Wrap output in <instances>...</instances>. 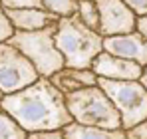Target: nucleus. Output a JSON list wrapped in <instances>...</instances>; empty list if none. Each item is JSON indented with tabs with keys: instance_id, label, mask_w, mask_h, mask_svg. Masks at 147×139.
<instances>
[{
	"instance_id": "nucleus-12",
	"label": "nucleus",
	"mask_w": 147,
	"mask_h": 139,
	"mask_svg": "<svg viewBox=\"0 0 147 139\" xmlns=\"http://www.w3.org/2000/svg\"><path fill=\"white\" fill-rule=\"evenodd\" d=\"M66 139H127L125 129H105V127H94L72 121L64 127Z\"/></svg>"
},
{
	"instance_id": "nucleus-11",
	"label": "nucleus",
	"mask_w": 147,
	"mask_h": 139,
	"mask_svg": "<svg viewBox=\"0 0 147 139\" xmlns=\"http://www.w3.org/2000/svg\"><path fill=\"white\" fill-rule=\"evenodd\" d=\"M52 84L64 93H74L80 92L84 88H92V86H98V74L94 70H80V68H62L60 72H56L52 78Z\"/></svg>"
},
{
	"instance_id": "nucleus-9",
	"label": "nucleus",
	"mask_w": 147,
	"mask_h": 139,
	"mask_svg": "<svg viewBox=\"0 0 147 139\" xmlns=\"http://www.w3.org/2000/svg\"><path fill=\"white\" fill-rule=\"evenodd\" d=\"M103 50L109 54H115L125 60H133L137 64H141L143 68L147 66V40L135 30L129 34L121 36H109L103 42Z\"/></svg>"
},
{
	"instance_id": "nucleus-7",
	"label": "nucleus",
	"mask_w": 147,
	"mask_h": 139,
	"mask_svg": "<svg viewBox=\"0 0 147 139\" xmlns=\"http://www.w3.org/2000/svg\"><path fill=\"white\" fill-rule=\"evenodd\" d=\"M99 8V32L109 36H121L137 30V14L123 0H96Z\"/></svg>"
},
{
	"instance_id": "nucleus-10",
	"label": "nucleus",
	"mask_w": 147,
	"mask_h": 139,
	"mask_svg": "<svg viewBox=\"0 0 147 139\" xmlns=\"http://www.w3.org/2000/svg\"><path fill=\"white\" fill-rule=\"evenodd\" d=\"M4 12L10 18L14 30H20V32L40 30V28H46L60 20L56 14H52L44 8H4Z\"/></svg>"
},
{
	"instance_id": "nucleus-23",
	"label": "nucleus",
	"mask_w": 147,
	"mask_h": 139,
	"mask_svg": "<svg viewBox=\"0 0 147 139\" xmlns=\"http://www.w3.org/2000/svg\"><path fill=\"white\" fill-rule=\"evenodd\" d=\"M2 97H4V93L0 92V105H2Z\"/></svg>"
},
{
	"instance_id": "nucleus-20",
	"label": "nucleus",
	"mask_w": 147,
	"mask_h": 139,
	"mask_svg": "<svg viewBox=\"0 0 147 139\" xmlns=\"http://www.w3.org/2000/svg\"><path fill=\"white\" fill-rule=\"evenodd\" d=\"M137 16H147V0H123Z\"/></svg>"
},
{
	"instance_id": "nucleus-4",
	"label": "nucleus",
	"mask_w": 147,
	"mask_h": 139,
	"mask_svg": "<svg viewBox=\"0 0 147 139\" xmlns=\"http://www.w3.org/2000/svg\"><path fill=\"white\" fill-rule=\"evenodd\" d=\"M68 109L72 113L74 121L94 127H105V129H123L121 115L109 95L98 86L84 88L80 92L66 95Z\"/></svg>"
},
{
	"instance_id": "nucleus-18",
	"label": "nucleus",
	"mask_w": 147,
	"mask_h": 139,
	"mask_svg": "<svg viewBox=\"0 0 147 139\" xmlns=\"http://www.w3.org/2000/svg\"><path fill=\"white\" fill-rule=\"evenodd\" d=\"M28 139H66V135H64V129H54V131H36V133H30Z\"/></svg>"
},
{
	"instance_id": "nucleus-14",
	"label": "nucleus",
	"mask_w": 147,
	"mask_h": 139,
	"mask_svg": "<svg viewBox=\"0 0 147 139\" xmlns=\"http://www.w3.org/2000/svg\"><path fill=\"white\" fill-rule=\"evenodd\" d=\"M42 8L56 14L58 18H70L78 14L80 0H42Z\"/></svg>"
},
{
	"instance_id": "nucleus-3",
	"label": "nucleus",
	"mask_w": 147,
	"mask_h": 139,
	"mask_svg": "<svg viewBox=\"0 0 147 139\" xmlns=\"http://www.w3.org/2000/svg\"><path fill=\"white\" fill-rule=\"evenodd\" d=\"M56 30L58 22L32 32L16 30V34L8 40L34 64L40 78H52L56 72L66 68V60L56 46Z\"/></svg>"
},
{
	"instance_id": "nucleus-13",
	"label": "nucleus",
	"mask_w": 147,
	"mask_h": 139,
	"mask_svg": "<svg viewBox=\"0 0 147 139\" xmlns=\"http://www.w3.org/2000/svg\"><path fill=\"white\" fill-rule=\"evenodd\" d=\"M28 131L4 109H0V139H28Z\"/></svg>"
},
{
	"instance_id": "nucleus-17",
	"label": "nucleus",
	"mask_w": 147,
	"mask_h": 139,
	"mask_svg": "<svg viewBox=\"0 0 147 139\" xmlns=\"http://www.w3.org/2000/svg\"><path fill=\"white\" fill-rule=\"evenodd\" d=\"M4 8H42V0H0Z\"/></svg>"
},
{
	"instance_id": "nucleus-15",
	"label": "nucleus",
	"mask_w": 147,
	"mask_h": 139,
	"mask_svg": "<svg viewBox=\"0 0 147 139\" xmlns=\"http://www.w3.org/2000/svg\"><path fill=\"white\" fill-rule=\"evenodd\" d=\"M76 16L88 28H94L99 32V8L96 0H80V8Z\"/></svg>"
},
{
	"instance_id": "nucleus-5",
	"label": "nucleus",
	"mask_w": 147,
	"mask_h": 139,
	"mask_svg": "<svg viewBox=\"0 0 147 139\" xmlns=\"http://www.w3.org/2000/svg\"><path fill=\"white\" fill-rule=\"evenodd\" d=\"M98 84L117 107L125 131L147 119V90L139 80L115 82V80L99 78Z\"/></svg>"
},
{
	"instance_id": "nucleus-16",
	"label": "nucleus",
	"mask_w": 147,
	"mask_h": 139,
	"mask_svg": "<svg viewBox=\"0 0 147 139\" xmlns=\"http://www.w3.org/2000/svg\"><path fill=\"white\" fill-rule=\"evenodd\" d=\"M14 34H16L14 26H12V22H10V18L6 16L4 8L0 6V42H8Z\"/></svg>"
},
{
	"instance_id": "nucleus-22",
	"label": "nucleus",
	"mask_w": 147,
	"mask_h": 139,
	"mask_svg": "<svg viewBox=\"0 0 147 139\" xmlns=\"http://www.w3.org/2000/svg\"><path fill=\"white\" fill-rule=\"evenodd\" d=\"M139 82L143 84V88H145V90H147V66H145V68H143V76H141V80H139Z\"/></svg>"
},
{
	"instance_id": "nucleus-21",
	"label": "nucleus",
	"mask_w": 147,
	"mask_h": 139,
	"mask_svg": "<svg viewBox=\"0 0 147 139\" xmlns=\"http://www.w3.org/2000/svg\"><path fill=\"white\" fill-rule=\"evenodd\" d=\"M137 32L147 40V16H139L137 18Z\"/></svg>"
},
{
	"instance_id": "nucleus-8",
	"label": "nucleus",
	"mask_w": 147,
	"mask_h": 139,
	"mask_svg": "<svg viewBox=\"0 0 147 139\" xmlns=\"http://www.w3.org/2000/svg\"><path fill=\"white\" fill-rule=\"evenodd\" d=\"M92 70L98 74V78H105V80H115V82H133V80H141L143 76V66L133 62V60H125L115 54L109 52H101Z\"/></svg>"
},
{
	"instance_id": "nucleus-1",
	"label": "nucleus",
	"mask_w": 147,
	"mask_h": 139,
	"mask_svg": "<svg viewBox=\"0 0 147 139\" xmlns=\"http://www.w3.org/2000/svg\"><path fill=\"white\" fill-rule=\"evenodd\" d=\"M0 109L10 113L28 133L64 129L74 121L66 95L50 78H40L22 92L4 95Z\"/></svg>"
},
{
	"instance_id": "nucleus-19",
	"label": "nucleus",
	"mask_w": 147,
	"mask_h": 139,
	"mask_svg": "<svg viewBox=\"0 0 147 139\" xmlns=\"http://www.w3.org/2000/svg\"><path fill=\"white\" fill-rule=\"evenodd\" d=\"M127 139H147V119L143 123L127 129Z\"/></svg>"
},
{
	"instance_id": "nucleus-6",
	"label": "nucleus",
	"mask_w": 147,
	"mask_h": 139,
	"mask_svg": "<svg viewBox=\"0 0 147 139\" xmlns=\"http://www.w3.org/2000/svg\"><path fill=\"white\" fill-rule=\"evenodd\" d=\"M40 80L38 70L10 42H0V92L4 95L22 92Z\"/></svg>"
},
{
	"instance_id": "nucleus-2",
	"label": "nucleus",
	"mask_w": 147,
	"mask_h": 139,
	"mask_svg": "<svg viewBox=\"0 0 147 139\" xmlns=\"http://www.w3.org/2000/svg\"><path fill=\"white\" fill-rule=\"evenodd\" d=\"M105 36L88 28L78 16L60 18L56 30V46L62 52L68 68L92 70L96 58L103 52Z\"/></svg>"
}]
</instances>
